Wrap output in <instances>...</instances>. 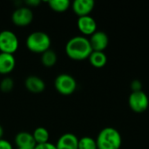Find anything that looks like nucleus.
Segmentation results:
<instances>
[{"label":"nucleus","mask_w":149,"mask_h":149,"mask_svg":"<svg viewBox=\"0 0 149 149\" xmlns=\"http://www.w3.org/2000/svg\"><path fill=\"white\" fill-rule=\"evenodd\" d=\"M57 60H58L57 53L51 49L47 50L46 52L41 54V62L46 67H52L55 65Z\"/></svg>","instance_id":"obj_17"},{"label":"nucleus","mask_w":149,"mask_h":149,"mask_svg":"<svg viewBox=\"0 0 149 149\" xmlns=\"http://www.w3.org/2000/svg\"><path fill=\"white\" fill-rule=\"evenodd\" d=\"M32 136L34 138V141L36 142V145L38 144H44L49 142V138H50V134L48 130L43 127H37L33 133Z\"/></svg>","instance_id":"obj_16"},{"label":"nucleus","mask_w":149,"mask_h":149,"mask_svg":"<svg viewBox=\"0 0 149 149\" xmlns=\"http://www.w3.org/2000/svg\"><path fill=\"white\" fill-rule=\"evenodd\" d=\"M128 104L135 113H143L149 106V98L143 91L132 92L128 97Z\"/></svg>","instance_id":"obj_6"},{"label":"nucleus","mask_w":149,"mask_h":149,"mask_svg":"<svg viewBox=\"0 0 149 149\" xmlns=\"http://www.w3.org/2000/svg\"><path fill=\"white\" fill-rule=\"evenodd\" d=\"M98 149H120L122 144L120 133L113 127H104L96 138Z\"/></svg>","instance_id":"obj_2"},{"label":"nucleus","mask_w":149,"mask_h":149,"mask_svg":"<svg viewBox=\"0 0 149 149\" xmlns=\"http://www.w3.org/2000/svg\"><path fill=\"white\" fill-rule=\"evenodd\" d=\"M92 52L90 41L85 36H75L70 38L65 45V53L73 60L88 58Z\"/></svg>","instance_id":"obj_1"},{"label":"nucleus","mask_w":149,"mask_h":149,"mask_svg":"<svg viewBox=\"0 0 149 149\" xmlns=\"http://www.w3.org/2000/svg\"><path fill=\"white\" fill-rule=\"evenodd\" d=\"M130 87L132 89V92H137V91H142V83L140 79H134L131 84Z\"/></svg>","instance_id":"obj_21"},{"label":"nucleus","mask_w":149,"mask_h":149,"mask_svg":"<svg viewBox=\"0 0 149 149\" xmlns=\"http://www.w3.org/2000/svg\"><path fill=\"white\" fill-rule=\"evenodd\" d=\"M54 86L58 93L62 95H71L77 88L76 79L70 74L61 73L57 76L54 81Z\"/></svg>","instance_id":"obj_4"},{"label":"nucleus","mask_w":149,"mask_h":149,"mask_svg":"<svg viewBox=\"0 0 149 149\" xmlns=\"http://www.w3.org/2000/svg\"><path fill=\"white\" fill-rule=\"evenodd\" d=\"M19 42L17 35L9 30L0 31V52L14 54L18 49Z\"/></svg>","instance_id":"obj_5"},{"label":"nucleus","mask_w":149,"mask_h":149,"mask_svg":"<svg viewBox=\"0 0 149 149\" xmlns=\"http://www.w3.org/2000/svg\"><path fill=\"white\" fill-rule=\"evenodd\" d=\"M40 3L41 2L39 0H26V1H24V3L30 9H31V7H37V6H38L40 4Z\"/></svg>","instance_id":"obj_24"},{"label":"nucleus","mask_w":149,"mask_h":149,"mask_svg":"<svg viewBox=\"0 0 149 149\" xmlns=\"http://www.w3.org/2000/svg\"><path fill=\"white\" fill-rule=\"evenodd\" d=\"M17 149H33V148H17Z\"/></svg>","instance_id":"obj_26"},{"label":"nucleus","mask_w":149,"mask_h":149,"mask_svg":"<svg viewBox=\"0 0 149 149\" xmlns=\"http://www.w3.org/2000/svg\"><path fill=\"white\" fill-rule=\"evenodd\" d=\"M3 127L0 125V140L3 139Z\"/></svg>","instance_id":"obj_25"},{"label":"nucleus","mask_w":149,"mask_h":149,"mask_svg":"<svg viewBox=\"0 0 149 149\" xmlns=\"http://www.w3.org/2000/svg\"><path fill=\"white\" fill-rule=\"evenodd\" d=\"M24 86L30 93L38 94V93H41L45 91V83L38 76L31 75L25 79Z\"/></svg>","instance_id":"obj_11"},{"label":"nucleus","mask_w":149,"mask_h":149,"mask_svg":"<svg viewBox=\"0 0 149 149\" xmlns=\"http://www.w3.org/2000/svg\"><path fill=\"white\" fill-rule=\"evenodd\" d=\"M33 149H57V148H56V145L51 142H47L44 144H38L35 146V148Z\"/></svg>","instance_id":"obj_22"},{"label":"nucleus","mask_w":149,"mask_h":149,"mask_svg":"<svg viewBox=\"0 0 149 149\" xmlns=\"http://www.w3.org/2000/svg\"><path fill=\"white\" fill-rule=\"evenodd\" d=\"M78 145L79 138L72 133H65L58 140L56 148L57 149H79Z\"/></svg>","instance_id":"obj_12"},{"label":"nucleus","mask_w":149,"mask_h":149,"mask_svg":"<svg viewBox=\"0 0 149 149\" xmlns=\"http://www.w3.org/2000/svg\"><path fill=\"white\" fill-rule=\"evenodd\" d=\"M77 26L79 31L84 35H92L97 31V23L95 19L90 15L79 17Z\"/></svg>","instance_id":"obj_9"},{"label":"nucleus","mask_w":149,"mask_h":149,"mask_svg":"<svg viewBox=\"0 0 149 149\" xmlns=\"http://www.w3.org/2000/svg\"><path fill=\"white\" fill-rule=\"evenodd\" d=\"M94 4L95 3L93 0H74L72 4V8L76 15L83 17L91 13L94 8Z\"/></svg>","instance_id":"obj_10"},{"label":"nucleus","mask_w":149,"mask_h":149,"mask_svg":"<svg viewBox=\"0 0 149 149\" xmlns=\"http://www.w3.org/2000/svg\"><path fill=\"white\" fill-rule=\"evenodd\" d=\"M0 149H13L12 145L6 140L1 139L0 140Z\"/></svg>","instance_id":"obj_23"},{"label":"nucleus","mask_w":149,"mask_h":149,"mask_svg":"<svg viewBox=\"0 0 149 149\" xmlns=\"http://www.w3.org/2000/svg\"><path fill=\"white\" fill-rule=\"evenodd\" d=\"M14 87V81L10 77H5L0 81V90L4 93H10Z\"/></svg>","instance_id":"obj_20"},{"label":"nucleus","mask_w":149,"mask_h":149,"mask_svg":"<svg viewBox=\"0 0 149 149\" xmlns=\"http://www.w3.org/2000/svg\"><path fill=\"white\" fill-rule=\"evenodd\" d=\"M51 38L44 31H33L28 35L25 45L29 51L34 53L42 54L51 47Z\"/></svg>","instance_id":"obj_3"},{"label":"nucleus","mask_w":149,"mask_h":149,"mask_svg":"<svg viewBox=\"0 0 149 149\" xmlns=\"http://www.w3.org/2000/svg\"><path fill=\"white\" fill-rule=\"evenodd\" d=\"M15 144L17 148H34L36 142L32 134L28 132H19L15 137Z\"/></svg>","instance_id":"obj_14"},{"label":"nucleus","mask_w":149,"mask_h":149,"mask_svg":"<svg viewBox=\"0 0 149 149\" xmlns=\"http://www.w3.org/2000/svg\"><path fill=\"white\" fill-rule=\"evenodd\" d=\"M33 20V12L27 6L17 7L11 15L12 23L19 27L29 25Z\"/></svg>","instance_id":"obj_7"},{"label":"nucleus","mask_w":149,"mask_h":149,"mask_svg":"<svg viewBox=\"0 0 149 149\" xmlns=\"http://www.w3.org/2000/svg\"><path fill=\"white\" fill-rule=\"evenodd\" d=\"M93 51L104 52L109 44L108 35L103 31H96L93 33L89 38Z\"/></svg>","instance_id":"obj_8"},{"label":"nucleus","mask_w":149,"mask_h":149,"mask_svg":"<svg viewBox=\"0 0 149 149\" xmlns=\"http://www.w3.org/2000/svg\"><path fill=\"white\" fill-rule=\"evenodd\" d=\"M79 149H98L96 140H94L92 137L85 136L80 139H79Z\"/></svg>","instance_id":"obj_19"},{"label":"nucleus","mask_w":149,"mask_h":149,"mask_svg":"<svg viewBox=\"0 0 149 149\" xmlns=\"http://www.w3.org/2000/svg\"><path fill=\"white\" fill-rule=\"evenodd\" d=\"M16 66V59L12 54L0 52V74L10 73Z\"/></svg>","instance_id":"obj_13"},{"label":"nucleus","mask_w":149,"mask_h":149,"mask_svg":"<svg viewBox=\"0 0 149 149\" xmlns=\"http://www.w3.org/2000/svg\"><path fill=\"white\" fill-rule=\"evenodd\" d=\"M88 59L91 65L97 68L103 67L107 62V54L104 52H100V51H93Z\"/></svg>","instance_id":"obj_15"},{"label":"nucleus","mask_w":149,"mask_h":149,"mask_svg":"<svg viewBox=\"0 0 149 149\" xmlns=\"http://www.w3.org/2000/svg\"><path fill=\"white\" fill-rule=\"evenodd\" d=\"M47 3L49 7L56 12H64L67 10L71 5L69 0H51Z\"/></svg>","instance_id":"obj_18"}]
</instances>
